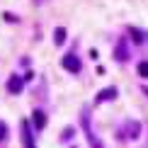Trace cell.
<instances>
[{
  "mask_svg": "<svg viewBox=\"0 0 148 148\" xmlns=\"http://www.w3.org/2000/svg\"><path fill=\"white\" fill-rule=\"evenodd\" d=\"M136 71H138V75H141V78H148V61H141Z\"/></svg>",
  "mask_w": 148,
  "mask_h": 148,
  "instance_id": "8fae6325",
  "label": "cell"
},
{
  "mask_svg": "<svg viewBox=\"0 0 148 148\" xmlns=\"http://www.w3.org/2000/svg\"><path fill=\"white\" fill-rule=\"evenodd\" d=\"M3 20L5 22H17V17L12 15V12H3Z\"/></svg>",
  "mask_w": 148,
  "mask_h": 148,
  "instance_id": "4fadbf2b",
  "label": "cell"
},
{
  "mask_svg": "<svg viewBox=\"0 0 148 148\" xmlns=\"http://www.w3.org/2000/svg\"><path fill=\"white\" fill-rule=\"evenodd\" d=\"M116 95H119V90H116V88H104V90H100V92H97L95 102H97V104H102V102H109V100H114Z\"/></svg>",
  "mask_w": 148,
  "mask_h": 148,
  "instance_id": "8992f818",
  "label": "cell"
},
{
  "mask_svg": "<svg viewBox=\"0 0 148 148\" xmlns=\"http://www.w3.org/2000/svg\"><path fill=\"white\" fill-rule=\"evenodd\" d=\"M80 121H83V129H85V134H88V141H90V146L92 148H104L100 141H97V136H95V131H92V121H90V109L85 107L83 112H80Z\"/></svg>",
  "mask_w": 148,
  "mask_h": 148,
  "instance_id": "6da1fadb",
  "label": "cell"
},
{
  "mask_svg": "<svg viewBox=\"0 0 148 148\" xmlns=\"http://www.w3.org/2000/svg\"><path fill=\"white\" fill-rule=\"evenodd\" d=\"M20 129H22V143H24V148H36L34 146V136H32V126H29L27 119H22Z\"/></svg>",
  "mask_w": 148,
  "mask_h": 148,
  "instance_id": "277c9868",
  "label": "cell"
},
{
  "mask_svg": "<svg viewBox=\"0 0 148 148\" xmlns=\"http://www.w3.org/2000/svg\"><path fill=\"white\" fill-rule=\"evenodd\" d=\"M61 66H63L68 73H80V68H83V63H80L78 56H73V53H68V56L61 58Z\"/></svg>",
  "mask_w": 148,
  "mask_h": 148,
  "instance_id": "3957f363",
  "label": "cell"
},
{
  "mask_svg": "<svg viewBox=\"0 0 148 148\" xmlns=\"http://www.w3.org/2000/svg\"><path fill=\"white\" fill-rule=\"evenodd\" d=\"M5 138H8V124H5V121H0V143H3Z\"/></svg>",
  "mask_w": 148,
  "mask_h": 148,
  "instance_id": "7c38bea8",
  "label": "cell"
},
{
  "mask_svg": "<svg viewBox=\"0 0 148 148\" xmlns=\"http://www.w3.org/2000/svg\"><path fill=\"white\" fill-rule=\"evenodd\" d=\"M44 3H49V0H34V5H44Z\"/></svg>",
  "mask_w": 148,
  "mask_h": 148,
  "instance_id": "9a60e30c",
  "label": "cell"
},
{
  "mask_svg": "<svg viewBox=\"0 0 148 148\" xmlns=\"http://www.w3.org/2000/svg\"><path fill=\"white\" fill-rule=\"evenodd\" d=\"M114 58L119 61V63H126V61L131 58V53H129V44H126L124 39L116 44V49H114Z\"/></svg>",
  "mask_w": 148,
  "mask_h": 148,
  "instance_id": "5b68a950",
  "label": "cell"
},
{
  "mask_svg": "<svg viewBox=\"0 0 148 148\" xmlns=\"http://www.w3.org/2000/svg\"><path fill=\"white\" fill-rule=\"evenodd\" d=\"M116 136L119 138H126V141H134L141 136V124L138 121H124V124L119 126V131H116Z\"/></svg>",
  "mask_w": 148,
  "mask_h": 148,
  "instance_id": "7a4b0ae2",
  "label": "cell"
},
{
  "mask_svg": "<svg viewBox=\"0 0 148 148\" xmlns=\"http://www.w3.org/2000/svg\"><path fill=\"white\" fill-rule=\"evenodd\" d=\"M24 80H27V78L12 75V78H10V83H8V92H12V95H20L22 88H24Z\"/></svg>",
  "mask_w": 148,
  "mask_h": 148,
  "instance_id": "52a82bcc",
  "label": "cell"
},
{
  "mask_svg": "<svg viewBox=\"0 0 148 148\" xmlns=\"http://www.w3.org/2000/svg\"><path fill=\"white\" fill-rule=\"evenodd\" d=\"M61 136H63V138H73V129L68 126V129H66V131H63V134H61Z\"/></svg>",
  "mask_w": 148,
  "mask_h": 148,
  "instance_id": "5bb4252c",
  "label": "cell"
},
{
  "mask_svg": "<svg viewBox=\"0 0 148 148\" xmlns=\"http://www.w3.org/2000/svg\"><path fill=\"white\" fill-rule=\"evenodd\" d=\"M129 34L134 36V41H136V44H143V41H146V34L141 32V29H136V27H129Z\"/></svg>",
  "mask_w": 148,
  "mask_h": 148,
  "instance_id": "9c48e42d",
  "label": "cell"
},
{
  "mask_svg": "<svg viewBox=\"0 0 148 148\" xmlns=\"http://www.w3.org/2000/svg\"><path fill=\"white\" fill-rule=\"evenodd\" d=\"M63 41H66V29L63 27H56V32H53V44L61 46Z\"/></svg>",
  "mask_w": 148,
  "mask_h": 148,
  "instance_id": "30bf717a",
  "label": "cell"
},
{
  "mask_svg": "<svg viewBox=\"0 0 148 148\" xmlns=\"http://www.w3.org/2000/svg\"><path fill=\"white\" fill-rule=\"evenodd\" d=\"M32 121H34V129H39V131H41V129H44L46 126V114L44 112H41V109H34V114H32Z\"/></svg>",
  "mask_w": 148,
  "mask_h": 148,
  "instance_id": "ba28073f",
  "label": "cell"
}]
</instances>
